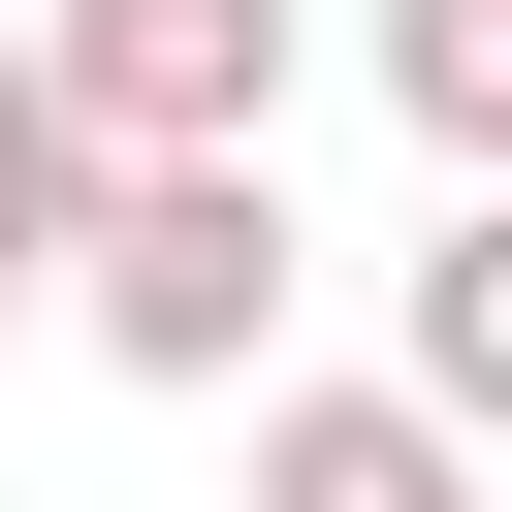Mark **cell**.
I'll return each mask as SVG.
<instances>
[{
    "mask_svg": "<svg viewBox=\"0 0 512 512\" xmlns=\"http://www.w3.org/2000/svg\"><path fill=\"white\" fill-rule=\"evenodd\" d=\"M384 384H416L448 448L512 416V160H448V224H416V352H384Z\"/></svg>",
    "mask_w": 512,
    "mask_h": 512,
    "instance_id": "4",
    "label": "cell"
},
{
    "mask_svg": "<svg viewBox=\"0 0 512 512\" xmlns=\"http://www.w3.org/2000/svg\"><path fill=\"white\" fill-rule=\"evenodd\" d=\"M384 96H416V160H512V0H384Z\"/></svg>",
    "mask_w": 512,
    "mask_h": 512,
    "instance_id": "5",
    "label": "cell"
},
{
    "mask_svg": "<svg viewBox=\"0 0 512 512\" xmlns=\"http://www.w3.org/2000/svg\"><path fill=\"white\" fill-rule=\"evenodd\" d=\"M256 512H480V448L416 384H256Z\"/></svg>",
    "mask_w": 512,
    "mask_h": 512,
    "instance_id": "3",
    "label": "cell"
},
{
    "mask_svg": "<svg viewBox=\"0 0 512 512\" xmlns=\"http://www.w3.org/2000/svg\"><path fill=\"white\" fill-rule=\"evenodd\" d=\"M32 96L96 160H288V0H32Z\"/></svg>",
    "mask_w": 512,
    "mask_h": 512,
    "instance_id": "2",
    "label": "cell"
},
{
    "mask_svg": "<svg viewBox=\"0 0 512 512\" xmlns=\"http://www.w3.org/2000/svg\"><path fill=\"white\" fill-rule=\"evenodd\" d=\"M64 320H96L128 384H256V352H288V160H96Z\"/></svg>",
    "mask_w": 512,
    "mask_h": 512,
    "instance_id": "1",
    "label": "cell"
},
{
    "mask_svg": "<svg viewBox=\"0 0 512 512\" xmlns=\"http://www.w3.org/2000/svg\"><path fill=\"white\" fill-rule=\"evenodd\" d=\"M64 224H96V128H64L32 32H0V288H64Z\"/></svg>",
    "mask_w": 512,
    "mask_h": 512,
    "instance_id": "6",
    "label": "cell"
}]
</instances>
